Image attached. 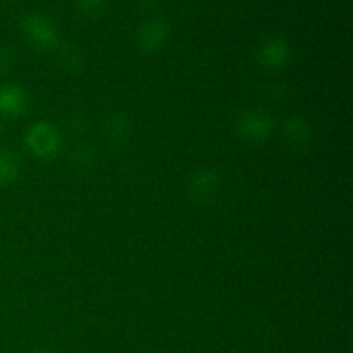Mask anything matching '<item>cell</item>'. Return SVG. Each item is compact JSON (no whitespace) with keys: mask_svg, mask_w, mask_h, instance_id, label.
Segmentation results:
<instances>
[{"mask_svg":"<svg viewBox=\"0 0 353 353\" xmlns=\"http://www.w3.org/2000/svg\"><path fill=\"white\" fill-rule=\"evenodd\" d=\"M169 37V26L164 19L150 17L145 19L134 33V43L141 54H154L164 45Z\"/></svg>","mask_w":353,"mask_h":353,"instance_id":"4","label":"cell"},{"mask_svg":"<svg viewBox=\"0 0 353 353\" xmlns=\"http://www.w3.org/2000/svg\"><path fill=\"white\" fill-rule=\"evenodd\" d=\"M290 45L281 37H268L257 48V62L265 69H281L288 64Z\"/></svg>","mask_w":353,"mask_h":353,"instance_id":"5","label":"cell"},{"mask_svg":"<svg viewBox=\"0 0 353 353\" xmlns=\"http://www.w3.org/2000/svg\"><path fill=\"white\" fill-rule=\"evenodd\" d=\"M21 33L24 34L28 43L38 50H54L61 43L57 26L47 14H26L21 21Z\"/></svg>","mask_w":353,"mask_h":353,"instance_id":"1","label":"cell"},{"mask_svg":"<svg viewBox=\"0 0 353 353\" xmlns=\"http://www.w3.org/2000/svg\"><path fill=\"white\" fill-rule=\"evenodd\" d=\"M221 178L217 171L210 168H200L190 176L188 179V192L199 202H207L214 199L216 193L219 192Z\"/></svg>","mask_w":353,"mask_h":353,"instance_id":"6","label":"cell"},{"mask_svg":"<svg viewBox=\"0 0 353 353\" xmlns=\"http://www.w3.org/2000/svg\"><path fill=\"white\" fill-rule=\"evenodd\" d=\"M283 133H285L286 140L292 141L293 145H302L309 140V124L299 116H292L285 121L283 124Z\"/></svg>","mask_w":353,"mask_h":353,"instance_id":"9","label":"cell"},{"mask_svg":"<svg viewBox=\"0 0 353 353\" xmlns=\"http://www.w3.org/2000/svg\"><path fill=\"white\" fill-rule=\"evenodd\" d=\"M21 164L19 159L14 152L10 150H0V186L12 185L17 178H19Z\"/></svg>","mask_w":353,"mask_h":353,"instance_id":"8","label":"cell"},{"mask_svg":"<svg viewBox=\"0 0 353 353\" xmlns=\"http://www.w3.org/2000/svg\"><path fill=\"white\" fill-rule=\"evenodd\" d=\"M92 150H93V148H88V147L76 148L72 159H74V164L78 165L79 169L90 168V164H93V152Z\"/></svg>","mask_w":353,"mask_h":353,"instance_id":"12","label":"cell"},{"mask_svg":"<svg viewBox=\"0 0 353 353\" xmlns=\"http://www.w3.org/2000/svg\"><path fill=\"white\" fill-rule=\"evenodd\" d=\"M30 107V99L21 86L2 85L0 86V114L6 117H19Z\"/></svg>","mask_w":353,"mask_h":353,"instance_id":"7","label":"cell"},{"mask_svg":"<svg viewBox=\"0 0 353 353\" xmlns=\"http://www.w3.org/2000/svg\"><path fill=\"white\" fill-rule=\"evenodd\" d=\"M74 3L85 16L99 17L107 10L109 0H74Z\"/></svg>","mask_w":353,"mask_h":353,"instance_id":"11","label":"cell"},{"mask_svg":"<svg viewBox=\"0 0 353 353\" xmlns=\"http://www.w3.org/2000/svg\"><path fill=\"white\" fill-rule=\"evenodd\" d=\"M0 130H2V128H0Z\"/></svg>","mask_w":353,"mask_h":353,"instance_id":"14","label":"cell"},{"mask_svg":"<svg viewBox=\"0 0 353 353\" xmlns=\"http://www.w3.org/2000/svg\"><path fill=\"white\" fill-rule=\"evenodd\" d=\"M105 130L107 138H109L110 143H121V141L126 140L128 134H130V119H128L124 114H116V116H112L107 121Z\"/></svg>","mask_w":353,"mask_h":353,"instance_id":"10","label":"cell"},{"mask_svg":"<svg viewBox=\"0 0 353 353\" xmlns=\"http://www.w3.org/2000/svg\"><path fill=\"white\" fill-rule=\"evenodd\" d=\"M272 117L264 110H248L238 119L236 131L240 138L252 143L265 141L272 134Z\"/></svg>","mask_w":353,"mask_h":353,"instance_id":"3","label":"cell"},{"mask_svg":"<svg viewBox=\"0 0 353 353\" xmlns=\"http://www.w3.org/2000/svg\"><path fill=\"white\" fill-rule=\"evenodd\" d=\"M24 143L34 157L47 161V159L55 157L59 154L61 133L54 124L40 121V123H34L33 126L28 128L26 134H24Z\"/></svg>","mask_w":353,"mask_h":353,"instance_id":"2","label":"cell"},{"mask_svg":"<svg viewBox=\"0 0 353 353\" xmlns=\"http://www.w3.org/2000/svg\"><path fill=\"white\" fill-rule=\"evenodd\" d=\"M33 353H50V352H45V350H38V352H33Z\"/></svg>","mask_w":353,"mask_h":353,"instance_id":"13","label":"cell"}]
</instances>
